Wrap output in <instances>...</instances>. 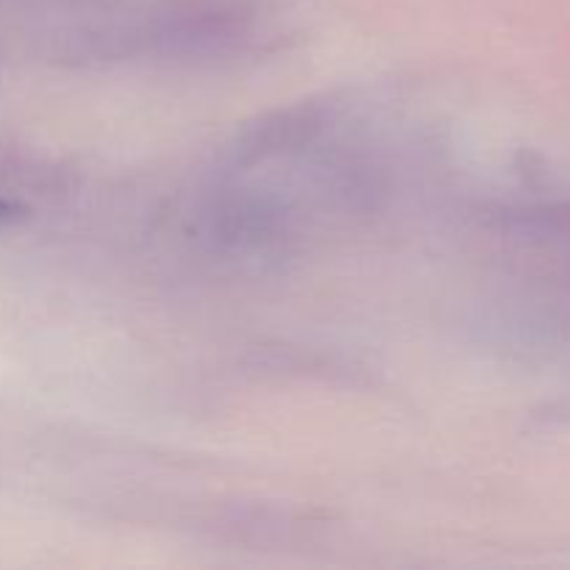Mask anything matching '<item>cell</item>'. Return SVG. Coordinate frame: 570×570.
<instances>
[{
	"instance_id": "6da1fadb",
	"label": "cell",
	"mask_w": 570,
	"mask_h": 570,
	"mask_svg": "<svg viewBox=\"0 0 570 570\" xmlns=\"http://www.w3.org/2000/svg\"><path fill=\"white\" fill-rule=\"evenodd\" d=\"M9 215H11V206L6 204V200H0V220H6Z\"/></svg>"
}]
</instances>
